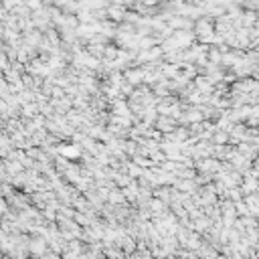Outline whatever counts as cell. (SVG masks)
<instances>
[{
	"label": "cell",
	"mask_w": 259,
	"mask_h": 259,
	"mask_svg": "<svg viewBox=\"0 0 259 259\" xmlns=\"http://www.w3.org/2000/svg\"><path fill=\"white\" fill-rule=\"evenodd\" d=\"M107 12H109V14H111V18H122V16H120V14H122V12H124V10H122V8H120V6H109V10H107Z\"/></svg>",
	"instance_id": "6da1fadb"
},
{
	"label": "cell",
	"mask_w": 259,
	"mask_h": 259,
	"mask_svg": "<svg viewBox=\"0 0 259 259\" xmlns=\"http://www.w3.org/2000/svg\"><path fill=\"white\" fill-rule=\"evenodd\" d=\"M152 209H154L156 213H160V209H164V205H162L160 201H152Z\"/></svg>",
	"instance_id": "7a4b0ae2"
},
{
	"label": "cell",
	"mask_w": 259,
	"mask_h": 259,
	"mask_svg": "<svg viewBox=\"0 0 259 259\" xmlns=\"http://www.w3.org/2000/svg\"><path fill=\"white\" fill-rule=\"evenodd\" d=\"M35 111H37L35 105H26V107H24V113H26V116H35Z\"/></svg>",
	"instance_id": "3957f363"
}]
</instances>
